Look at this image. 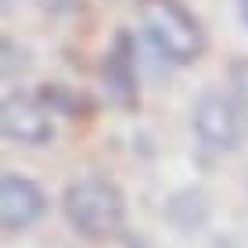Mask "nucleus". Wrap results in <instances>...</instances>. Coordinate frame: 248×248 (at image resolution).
Instances as JSON below:
<instances>
[{
	"label": "nucleus",
	"instance_id": "nucleus-1",
	"mask_svg": "<svg viewBox=\"0 0 248 248\" xmlns=\"http://www.w3.org/2000/svg\"><path fill=\"white\" fill-rule=\"evenodd\" d=\"M137 15L166 62L194 65L205 54V29L180 0H137Z\"/></svg>",
	"mask_w": 248,
	"mask_h": 248
},
{
	"label": "nucleus",
	"instance_id": "nucleus-2",
	"mask_svg": "<svg viewBox=\"0 0 248 248\" xmlns=\"http://www.w3.org/2000/svg\"><path fill=\"white\" fill-rule=\"evenodd\" d=\"M65 216L83 237H112L126 223L123 191L105 176H83L65 187Z\"/></svg>",
	"mask_w": 248,
	"mask_h": 248
},
{
	"label": "nucleus",
	"instance_id": "nucleus-3",
	"mask_svg": "<svg viewBox=\"0 0 248 248\" xmlns=\"http://www.w3.org/2000/svg\"><path fill=\"white\" fill-rule=\"evenodd\" d=\"M191 126L198 133V140L212 151H234L241 140L245 119L237 112L234 97L223 90H205L191 108Z\"/></svg>",
	"mask_w": 248,
	"mask_h": 248
},
{
	"label": "nucleus",
	"instance_id": "nucleus-4",
	"mask_svg": "<svg viewBox=\"0 0 248 248\" xmlns=\"http://www.w3.org/2000/svg\"><path fill=\"white\" fill-rule=\"evenodd\" d=\"M54 108H47L44 97H32V93H7L4 108H0V126L4 137L18 144H50L54 137Z\"/></svg>",
	"mask_w": 248,
	"mask_h": 248
},
{
	"label": "nucleus",
	"instance_id": "nucleus-5",
	"mask_svg": "<svg viewBox=\"0 0 248 248\" xmlns=\"http://www.w3.org/2000/svg\"><path fill=\"white\" fill-rule=\"evenodd\" d=\"M44 212H47V194L40 191L36 180L11 173V169L0 176V223H4L7 234L32 227Z\"/></svg>",
	"mask_w": 248,
	"mask_h": 248
},
{
	"label": "nucleus",
	"instance_id": "nucleus-6",
	"mask_svg": "<svg viewBox=\"0 0 248 248\" xmlns=\"http://www.w3.org/2000/svg\"><path fill=\"white\" fill-rule=\"evenodd\" d=\"M101 83H105V93L115 108L130 112L137 108L140 93H137V65H133V44L130 36H115V44L108 47L105 62H101Z\"/></svg>",
	"mask_w": 248,
	"mask_h": 248
},
{
	"label": "nucleus",
	"instance_id": "nucleus-7",
	"mask_svg": "<svg viewBox=\"0 0 248 248\" xmlns=\"http://www.w3.org/2000/svg\"><path fill=\"white\" fill-rule=\"evenodd\" d=\"M230 97H234L237 112H241L245 126H248V58H237L230 65Z\"/></svg>",
	"mask_w": 248,
	"mask_h": 248
},
{
	"label": "nucleus",
	"instance_id": "nucleus-8",
	"mask_svg": "<svg viewBox=\"0 0 248 248\" xmlns=\"http://www.w3.org/2000/svg\"><path fill=\"white\" fill-rule=\"evenodd\" d=\"M237 11H241V22H245V29H248V0H237Z\"/></svg>",
	"mask_w": 248,
	"mask_h": 248
}]
</instances>
